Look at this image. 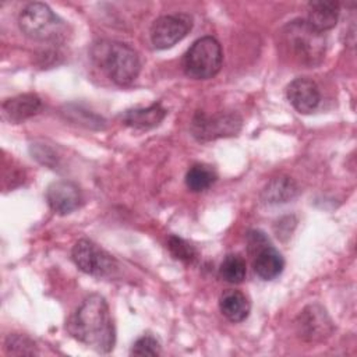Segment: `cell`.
Listing matches in <instances>:
<instances>
[{
    "label": "cell",
    "mask_w": 357,
    "mask_h": 357,
    "mask_svg": "<svg viewBox=\"0 0 357 357\" xmlns=\"http://www.w3.org/2000/svg\"><path fill=\"white\" fill-rule=\"evenodd\" d=\"M68 332L99 353H109L116 343V331L109 305L100 294L88 296L67 322Z\"/></svg>",
    "instance_id": "6da1fadb"
},
{
    "label": "cell",
    "mask_w": 357,
    "mask_h": 357,
    "mask_svg": "<svg viewBox=\"0 0 357 357\" xmlns=\"http://www.w3.org/2000/svg\"><path fill=\"white\" fill-rule=\"evenodd\" d=\"M279 47L293 63L314 67L325 56L326 40L324 33L312 28L307 20L297 18L279 31Z\"/></svg>",
    "instance_id": "7a4b0ae2"
},
{
    "label": "cell",
    "mask_w": 357,
    "mask_h": 357,
    "mask_svg": "<svg viewBox=\"0 0 357 357\" xmlns=\"http://www.w3.org/2000/svg\"><path fill=\"white\" fill-rule=\"evenodd\" d=\"M93 59L117 85L131 84L141 70L139 56L134 47L117 40L96 45L93 47Z\"/></svg>",
    "instance_id": "3957f363"
},
{
    "label": "cell",
    "mask_w": 357,
    "mask_h": 357,
    "mask_svg": "<svg viewBox=\"0 0 357 357\" xmlns=\"http://www.w3.org/2000/svg\"><path fill=\"white\" fill-rule=\"evenodd\" d=\"M18 25L28 38L35 40H60L66 33V24L45 3L26 4L20 15Z\"/></svg>",
    "instance_id": "277c9868"
},
{
    "label": "cell",
    "mask_w": 357,
    "mask_h": 357,
    "mask_svg": "<svg viewBox=\"0 0 357 357\" xmlns=\"http://www.w3.org/2000/svg\"><path fill=\"white\" fill-rule=\"evenodd\" d=\"M222 60L223 52L220 43L213 36H202L185 52L183 68L190 78L209 79L219 73Z\"/></svg>",
    "instance_id": "5b68a950"
},
{
    "label": "cell",
    "mask_w": 357,
    "mask_h": 357,
    "mask_svg": "<svg viewBox=\"0 0 357 357\" xmlns=\"http://www.w3.org/2000/svg\"><path fill=\"white\" fill-rule=\"evenodd\" d=\"M248 252L252 255L254 272L264 280L278 278L283 268L284 259L282 254L271 244L266 234L261 230H250L247 234Z\"/></svg>",
    "instance_id": "8992f818"
},
{
    "label": "cell",
    "mask_w": 357,
    "mask_h": 357,
    "mask_svg": "<svg viewBox=\"0 0 357 357\" xmlns=\"http://www.w3.org/2000/svg\"><path fill=\"white\" fill-rule=\"evenodd\" d=\"M241 124L243 120L236 112H220L213 116L197 112L191 121V132L198 141L205 142L237 135Z\"/></svg>",
    "instance_id": "52a82bcc"
},
{
    "label": "cell",
    "mask_w": 357,
    "mask_h": 357,
    "mask_svg": "<svg viewBox=\"0 0 357 357\" xmlns=\"http://www.w3.org/2000/svg\"><path fill=\"white\" fill-rule=\"evenodd\" d=\"M71 258L78 269L91 276L105 278L113 275L117 271L116 259L103 248L85 238L74 244L71 250Z\"/></svg>",
    "instance_id": "ba28073f"
},
{
    "label": "cell",
    "mask_w": 357,
    "mask_h": 357,
    "mask_svg": "<svg viewBox=\"0 0 357 357\" xmlns=\"http://www.w3.org/2000/svg\"><path fill=\"white\" fill-rule=\"evenodd\" d=\"M191 26L192 21L185 14L162 15L156 18L151 26V42L155 49H169L185 38Z\"/></svg>",
    "instance_id": "9c48e42d"
},
{
    "label": "cell",
    "mask_w": 357,
    "mask_h": 357,
    "mask_svg": "<svg viewBox=\"0 0 357 357\" xmlns=\"http://www.w3.org/2000/svg\"><path fill=\"white\" fill-rule=\"evenodd\" d=\"M297 331L304 340L319 342L333 332V324L325 308L318 304H311L298 315Z\"/></svg>",
    "instance_id": "30bf717a"
},
{
    "label": "cell",
    "mask_w": 357,
    "mask_h": 357,
    "mask_svg": "<svg viewBox=\"0 0 357 357\" xmlns=\"http://www.w3.org/2000/svg\"><path fill=\"white\" fill-rule=\"evenodd\" d=\"M46 201L53 212L59 215H68L81 206L82 195L77 184L60 180L47 187Z\"/></svg>",
    "instance_id": "8fae6325"
},
{
    "label": "cell",
    "mask_w": 357,
    "mask_h": 357,
    "mask_svg": "<svg viewBox=\"0 0 357 357\" xmlns=\"http://www.w3.org/2000/svg\"><path fill=\"white\" fill-rule=\"evenodd\" d=\"M286 96L290 105L303 114L312 113L319 102L321 93L318 85L305 77H300L293 79L286 88Z\"/></svg>",
    "instance_id": "7c38bea8"
},
{
    "label": "cell",
    "mask_w": 357,
    "mask_h": 357,
    "mask_svg": "<svg viewBox=\"0 0 357 357\" xmlns=\"http://www.w3.org/2000/svg\"><path fill=\"white\" fill-rule=\"evenodd\" d=\"M4 117L11 123H21L42 109V100L35 93H22L3 102Z\"/></svg>",
    "instance_id": "4fadbf2b"
},
{
    "label": "cell",
    "mask_w": 357,
    "mask_h": 357,
    "mask_svg": "<svg viewBox=\"0 0 357 357\" xmlns=\"http://www.w3.org/2000/svg\"><path fill=\"white\" fill-rule=\"evenodd\" d=\"M340 6L333 0H318L308 3V24L319 32L335 28L339 18Z\"/></svg>",
    "instance_id": "5bb4252c"
},
{
    "label": "cell",
    "mask_w": 357,
    "mask_h": 357,
    "mask_svg": "<svg viewBox=\"0 0 357 357\" xmlns=\"http://www.w3.org/2000/svg\"><path fill=\"white\" fill-rule=\"evenodd\" d=\"M167 110L160 103H152L148 107H135L126 110L121 116L126 126L137 130H149L158 127L166 117Z\"/></svg>",
    "instance_id": "9a60e30c"
},
{
    "label": "cell",
    "mask_w": 357,
    "mask_h": 357,
    "mask_svg": "<svg viewBox=\"0 0 357 357\" xmlns=\"http://www.w3.org/2000/svg\"><path fill=\"white\" fill-rule=\"evenodd\" d=\"M220 312L231 322L244 321L251 310L247 296L238 290H226L219 298Z\"/></svg>",
    "instance_id": "2e32d148"
},
{
    "label": "cell",
    "mask_w": 357,
    "mask_h": 357,
    "mask_svg": "<svg viewBox=\"0 0 357 357\" xmlns=\"http://www.w3.org/2000/svg\"><path fill=\"white\" fill-rule=\"evenodd\" d=\"M298 194L297 184L290 177L272 178L262 191V199L266 204H284Z\"/></svg>",
    "instance_id": "e0dca14e"
},
{
    "label": "cell",
    "mask_w": 357,
    "mask_h": 357,
    "mask_svg": "<svg viewBox=\"0 0 357 357\" xmlns=\"http://www.w3.org/2000/svg\"><path fill=\"white\" fill-rule=\"evenodd\" d=\"M216 173L211 166L194 165L185 174V185L192 192L208 190L216 181Z\"/></svg>",
    "instance_id": "ac0fdd59"
},
{
    "label": "cell",
    "mask_w": 357,
    "mask_h": 357,
    "mask_svg": "<svg viewBox=\"0 0 357 357\" xmlns=\"http://www.w3.org/2000/svg\"><path fill=\"white\" fill-rule=\"evenodd\" d=\"M219 275L229 283H241L247 275L244 258L238 254H227L219 266Z\"/></svg>",
    "instance_id": "d6986e66"
},
{
    "label": "cell",
    "mask_w": 357,
    "mask_h": 357,
    "mask_svg": "<svg viewBox=\"0 0 357 357\" xmlns=\"http://www.w3.org/2000/svg\"><path fill=\"white\" fill-rule=\"evenodd\" d=\"M4 349L7 354L14 356H31L36 353L35 343L25 335H8L4 342Z\"/></svg>",
    "instance_id": "ffe728a7"
},
{
    "label": "cell",
    "mask_w": 357,
    "mask_h": 357,
    "mask_svg": "<svg viewBox=\"0 0 357 357\" xmlns=\"http://www.w3.org/2000/svg\"><path fill=\"white\" fill-rule=\"evenodd\" d=\"M169 250L176 259H180L185 264H192L197 258L195 248L190 243L177 236H172L169 238Z\"/></svg>",
    "instance_id": "44dd1931"
},
{
    "label": "cell",
    "mask_w": 357,
    "mask_h": 357,
    "mask_svg": "<svg viewBox=\"0 0 357 357\" xmlns=\"http://www.w3.org/2000/svg\"><path fill=\"white\" fill-rule=\"evenodd\" d=\"M159 353H160L159 342L149 335H145L137 339L131 347V354L134 356H158Z\"/></svg>",
    "instance_id": "7402d4cb"
}]
</instances>
